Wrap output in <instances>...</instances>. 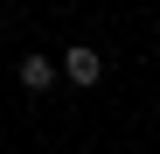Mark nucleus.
Wrapping results in <instances>:
<instances>
[{
    "label": "nucleus",
    "mask_w": 160,
    "mask_h": 154,
    "mask_svg": "<svg viewBox=\"0 0 160 154\" xmlns=\"http://www.w3.org/2000/svg\"><path fill=\"white\" fill-rule=\"evenodd\" d=\"M63 77H70V84H84V91H91V84H98V77H104V56H98V49H91V42H77V49H70V56H63Z\"/></svg>",
    "instance_id": "f257e3e1"
},
{
    "label": "nucleus",
    "mask_w": 160,
    "mask_h": 154,
    "mask_svg": "<svg viewBox=\"0 0 160 154\" xmlns=\"http://www.w3.org/2000/svg\"><path fill=\"white\" fill-rule=\"evenodd\" d=\"M56 63H49V56H21V91H49V84H56Z\"/></svg>",
    "instance_id": "f03ea898"
}]
</instances>
